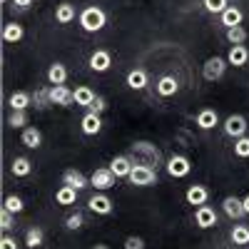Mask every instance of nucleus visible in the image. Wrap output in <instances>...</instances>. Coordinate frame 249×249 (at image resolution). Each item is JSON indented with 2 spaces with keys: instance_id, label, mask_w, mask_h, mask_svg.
I'll use <instances>...</instances> for the list:
<instances>
[{
  "instance_id": "1",
  "label": "nucleus",
  "mask_w": 249,
  "mask_h": 249,
  "mask_svg": "<svg viewBox=\"0 0 249 249\" xmlns=\"http://www.w3.org/2000/svg\"><path fill=\"white\" fill-rule=\"evenodd\" d=\"M105 23H107V15H105V10L97 8V5H88L85 10L80 13V25H82V30H88V33L102 30Z\"/></svg>"
},
{
  "instance_id": "2",
  "label": "nucleus",
  "mask_w": 249,
  "mask_h": 249,
  "mask_svg": "<svg viewBox=\"0 0 249 249\" xmlns=\"http://www.w3.org/2000/svg\"><path fill=\"white\" fill-rule=\"evenodd\" d=\"M130 182L135 187H152L157 184V170L150 167V164H135L130 172Z\"/></svg>"
},
{
  "instance_id": "3",
  "label": "nucleus",
  "mask_w": 249,
  "mask_h": 249,
  "mask_svg": "<svg viewBox=\"0 0 249 249\" xmlns=\"http://www.w3.org/2000/svg\"><path fill=\"white\" fill-rule=\"evenodd\" d=\"M167 175L170 177H175V179H179V177H187L192 172V164H190V160H187L184 155H172L170 160H167Z\"/></svg>"
},
{
  "instance_id": "4",
  "label": "nucleus",
  "mask_w": 249,
  "mask_h": 249,
  "mask_svg": "<svg viewBox=\"0 0 249 249\" xmlns=\"http://www.w3.org/2000/svg\"><path fill=\"white\" fill-rule=\"evenodd\" d=\"M247 120L242 117V115H230L224 120V135L227 137H234V140H239V137H244L247 135Z\"/></svg>"
},
{
  "instance_id": "5",
  "label": "nucleus",
  "mask_w": 249,
  "mask_h": 249,
  "mask_svg": "<svg viewBox=\"0 0 249 249\" xmlns=\"http://www.w3.org/2000/svg\"><path fill=\"white\" fill-rule=\"evenodd\" d=\"M224 70H227V60L224 57H210L204 62V68H202V75H204V80L214 82V80H219L224 75Z\"/></svg>"
},
{
  "instance_id": "6",
  "label": "nucleus",
  "mask_w": 249,
  "mask_h": 249,
  "mask_svg": "<svg viewBox=\"0 0 249 249\" xmlns=\"http://www.w3.org/2000/svg\"><path fill=\"white\" fill-rule=\"evenodd\" d=\"M88 207H90V212H95V214H102V217H107V214H112V210H115V204H112V199L107 197V195H92L90 199H88Z\"/></svg>"
},
{
  "instance_id": "7",
  "label": "nucleus",
  "mask_w": 249,
  "mask_h": 249,
  "mask_svg": "<svg viewBox=\"0 0 249 249\" xmlns=\"http://www.w3.org/2000/svg\"><path fill=\"white\" fill-rule=\"evenodd\" d=\"M115 179H117V177L110 172V167H102V170H95V172H92L90 184L95 187V190L105 192V190H110V187H115Z\"/></svg>"
},
{
  "instance_id": "8",
  "label": "nucleus",
  "mask_w": 249,
  "mask_h": 249,
  "mask_svg": "<svg viewBox=\"0 0 249 249\" xmlns=\"http://www.w3.org/2000/svg\"><path fill=\"white\" fill-rule=\"evenodd\" d=\"M195 222H197L199 230H210V227L217 224V212L212 210V207L202 204V207H197V212H195Z\"/></svg>"
},
{
  "instance_id": "9",
  "label": "nucleus",
  "mask_w": 249,
  "mask_h": 249,
  "mask_svg": "<svg viewBox=\"0 0 249 249\" xmlns=\"http://www.w3.org/2000/svg\"><path fill=\"white\" fill-rule=\"evenodd\" d=\"M222 210H224V214L230 217V219H242L247 212H244V202L239 199V197H224V202H222Z\"/></svg>"
},
{
  "instance_id": "10",
  "label": "nucleus",
  "mask_w": 249,
  "mask_h": 249,
  "mask_svg": "<svg viewBox=\"0 0 249 249\" xmlns=\"http://www.w3.org/2000/svg\"><path fill=\"white\" fill-rule=\"evenodd\" d=\"M132 167H135V162H132V160H130L127 155L112 157V162H110V172H112L115 177H130Z\"/></svg>"
},
{
  "instance_id": "11",
  "label": "nucleus",
  "mask_w": 249,
  "mask_h": 249,
  "mask_svg": "<svg viewBox=\"0 0 249 249\" xmlns=\"http://www.w3.org/2000/svg\"><path fill=\"white\" fill-rule=\"evenodd\" d=\"M184 199H187V204L202 207V204H207V199H210V190H207L204 184H192L190 190L184 192Z\"/></svg>"
},
{
  "instance_id": "12",
  "label": "nucleus",
  "mask_w": 249,
  "mask_h": 249,
  "mask_svg": "<svg viewBox=\"0 0 249 249\" xmlns=\"http://www.w3.org/2000/svg\"><path fill=\"white\" fill-rule=\"evenodd\" d=\"M50 102L53 105H60V107H68L70 102H75L72 90H68L65 85H53L50 88Z\"/></svg>"
},
{
  "instance_id": "13",
  "label": "nucleus",
  "mask_w": 249,
  "mask_h": 249,
  "mask_svg": "<svg viewBox=\"0 0 249 249\" xmlns=\"http://www.w3.org/2000/svg\"><path fill=\"white\" fill-rule=\"evenodd\" d=\"M110 65H112V55H110L107 50H95V53L90 55V68H92L95 72H107Z\"/></svg>"
},
{
  "instance_id": "14",
  "label": "nucleus",
  "mask_w": 249,
  "mask_h": 249,
  "mask_svg": "<svg viewBox=\"0 0 249 249\" xmlns=\"http://www.w3.org/2000/svg\"><path fill=\"white\" fill-rule=\"evenodd\" d=\"M157 92L162 95V97H172V95H177V90H179V80L175 77V75H162L160 80H157Z\"/></svg>"
},
{
  "instance_id": "15",
  "label": "nucleus",
  "mask_w": 249,
  "mask_h": 249,
  "mask_svg": "<svg viewBox=\"0 0 249 249\" xmlns=\"http://www.w3.org/2000/svg\"><path fill=\"white\" fill-rule=\"evenodd\" d=\"M132 155H142L144 160H147L150 167H152V164L157 167V162H160V152L152 147L150 142H135V144H132Z\"/></svg>"
},
{
  "instance_id": "16",
  "label": "nucleus",
  "mask_w": 249,
  "mask_h": 249,
  "mask_svg": "<svg viewBox=\"0 0 249 249\" xmlns=\"http://www.w3.org/2000/svg\"><path fill=\"white\" fill-rule=\"evenodd\" d=\"M62 184H70V187H75V190L80 192V190H85V187L90 184V179L85 177V175H82L80 170H65V172H62Z\"/></svg>"
},
{
  "instance_id": "17",
  "label": "nucleus",
  "mask_w": 249,
  "mask_h": 249,
  "mask_svg": "<svg viewBox=\"0 0 249 249\" xmlns=\"http://www.w3.org/2000/svg\"><path fill=\"white\" fill-rule=\"evenodd\" d=\"M247 60H249V50L244 45H232L230 53H227V62L234 65V68H244Z\"/></svg>"
},
{
  "instance_id": "18",
  "label": "nucleus",
  "mask_w": 249,
  "mask_h": 249,
  "mask_svg": "<svg viewBox=\"0 0 249 249\" xmlns=\"http://www.w3.org/2000/svg\"><path fill=\"white\" fill-rule=\"evenodd\" d=\"M80 127H82V132H85L88 137H92V135H100V130H102V120H100V115H95V112H88L85 117H82Z\"/></svg>"
},
{
  "instance_id": "19",
  "label": "nucleus",
  "mask_w": 249,
  "mask_h": 249,
  "mask_svg": "<svg viewBox=\"0 0 249 249\" xmlns=\"http://www.w3.org/2000/svg\"><path fill=\"white\" fill-rule=\"evenodd\" d=\"M20 142H23L28 150H37L40 144H43V132H40L37 127H23V137H20Z\"/></svg>"
},
{
  "instance_id": "20",
  "label": "nucleus",
  "mask_w": 249,
  "mask_h": 249,
  "mask_svg": "<svg viewBox=\"0 0 249 249\" xmlns=\"http://www.w3.org/2000/svg\"><path fill=\"white\" fill-rule=\"evenodd\" d=\"M222 25L227 28V30H230V28H237V25H242V20H244V13L239 10V8H234V5H230V8H227L222 15Z\"/></svg>"
},
{
  "instance_id": "21",
  "label": "nucleus",
  "mask_w": 249,
  "mask_h": 249,
  "mask_svg": "<svg viewBox=\"0 0 249 249\" xmlns=\"http://www.w3.org/2000/svg\"><path fill=\"white\" fill-rule=\"evenodd\" d=\"M48 80H50V85H65L68 68L62 65V62H53V65L48 68Z\"/></svg>"
},
{
  "instance_id": "22",
  "label": "nucleus",
  "mask_w": 249,
  "mask_h": 249,
  "mask_svg": "<svg viewBox=\"0 0 249 249\" xmlns=\"http://www.w3.org/2000/svg\"><path fill=\"white\" fill-rule=\"evenodd\" d=\"M23 35H25L23 25H18V23H5V25H3V40H5V43H10V45L20 43V40H23Z\"/></svg>"
},
{
  "instance_id": "23",
  "label": "nucleus",
  "mask_w": 249,
  "mask_h": 249,
  "mask_svg": "<svg viewBox=\"0 0 249 249\" xmlns=\"http://www.w3.org/2000/svg\"><path fill=\"white\" fill-rule=\"evenodd\" d=\"M10 172H13V177H28L33 172V162L28 157H15L10 162Z\"/></svg>"
},
{
  "instance_id": "24",
  "label": "nucleus",
  "mask_w": 249,
  "mask_h": 249,
  "mask_svg": "<svg viewBox=\"0 0 249 249\" xmlns=\"http://www.w3.org/2000/svg\"><path fill=\"white\" fill-rule=\"evenodd\" d=\"M55 20H57L60 25L72 23V20H75V5H70V3H60V5L55 8Z\"/></svg>"
},
{
  "instance_id": "25",
  "label": "nucleus",
  "mask_w": 249,
  "mask_h": 249,
  "mask_svg": "<svg viewBox=\"0 0 249 249\" xmlns=\"http://www.w3.org/2000/svg\"><path fill=\"white\" fill-rule=\"evenodd\" d=\"M55 202L57 204H75L77 202V190L70 184H62L60 190L55 192Z\"/></svg>"
},
{
  "instance_id": "26",
  "label": "nucleus",
  "mask_w": 249,
  "mask_h": 249,
  "mask_svg": "<svg viewBox=\"0 0 249 249\" xmlns=\"http://www.w3.org/2000/svg\"><path fill=\"white\" fill-rule=\"evenodd\" d=\"M72 97H75V105H80V107H90V105H92V100H95L97 95H95L90 88L82 85V88L72 90Z\"/></svg>"
},
{
  "instance_id": "27",
  "label": "nucleus",
  "mask_w": 249,
  "mask_h": 249,
  "mask_svg": "<svg viewBox=\"0 0 249 249\" xmlns=\"http://www.w3.org/2000/svg\"><path fill=\"white\" fill-rule=\"evenodd\" d=\"M197 124H199L202 130H212V127H217V124H219V117H217L214 110L207 107V110H202V112L197 115Z\"/></svg>"
},
{
  "instance_id": "28",
  "label": "nucleus",
  "mask_w": 249,
  "mask_h": 249,
  "mask_svg": "<svg viewBox=\"0 0 249 249\" xmlns=\"http://www.w3.org/2000/svg\"><path fill=\"white\" fill-rule=\"evenodd\" d=\"M43 242H45V232L40 230V227H30L25 232V247L37 249V247H43Z\"/></svg>"
},
{
  "instance_id": "29",
  "label": "nucleus",
  "mask_w": 249,
  "mask_h": 249,
  "mask_svg": "<svg viewBox=\"0 0 249 249\" xmlns=\"http://www.w3.org/2000/svg\"><path fill=\"white\" fill-rule=\"evenodd\" d=\"M127 85H130L132 90H142L144 85H147V72H144L142 68L130 70V72H127Z\"/></svg>"
},
{
  "instance_id": "30",
  "label": "nucleus",
  "mask_w": 249,
  "mask_h": 249,
  "mask_svg": "<svg viewBox=\"0 0 249 249\" xmlns=\"http://www.w3.org/2000/svg\"><path fill=\"white\" fill-rule=\"evenodd\" d=\"M33 102V95H28V92H23V90H18V92H13L10 95V100H8V105L13 107V110H25L28 105Z\"/></svg>"
},
{
  "instance_id": "31",
  "label": "nucleus",
  "mask_w": 249,
  "mask_h": 249,
  "mask_svg": "<svg viewBox=\"0 0 249 249\" xmlns=\"http://www.w3.org/2000/svg\"><path fill=\"white\" fill-rule=\"evenodd\" d=\"M230 239H232V244H239V247L249 244V227L247 224H234Z\"/></svg>"
},
{
  "instance_id": "32",
  "label": "nucleus",
  "mask_w": 249,
  "mask_h": 249,
  "mask_svg": "<svg viewBox=\"0 0 249 249\" xmlns=\"http://www.w3.org/2000/svg\"><path fill=\"white\" fill-rule=\"evenodd\" d=\"M3 210H8V212H13V214H20L25 210V204H23V199H20L18 195H10V197H5V202H3Z\"/></svg>"
},
{
  "instance_id": "33",
  "label": "nucleus",
  "mask_w": 249,
  "mask_h": 249,
  "mask_svg": "<svg viewBox=\"0 0 249 249\" xmlns=\"http://www.w3.org/2000/svg\"><path fill=\"white\" fill-rule=\"evenodd\" d=\"M33 102H35L37 110H43V107L53 105V102H50V88H40V90L33 95Z\"/></svg>"
},
{
  "instance_id": "34",
  "label": "nucleus",
  "mask_w": 249,
  "mask_h": 249,
  "mask_svg": "<svg viewBox=\"0 0 249 249\" xmlns=\"http://www.w3.org/2000/svg\"><path fill=\"white\" fill-rule=\"evenodd\" d=\"M227 40H230L232 45H244V40H247V30H244L242 25L230 28V30H227Z\"/></svg>"
},
{
  "instance_id": "35",
  "label": "nucleus",
  "mask_w": 249,
  "mask_h": 249,
  "mask_svg": "<svg viewBox=\"0 0 249 249\" xmlns=\"http://www.w3.org/2000/svg\"><path fill=\"white\" fill-rule=\"evenodd\" d=\"M8 124H10L13 130L25 127V124H28V115H25V110H13V115L8 117Z\"/></svg>"
},
{
  "instance_id": "36",
  "label": "nucleus",
  "mask_w": 249,
  "mask_h": 249,
  "mask_svg": "<svg viewBox=\"0 0 249 249\" xmlns=\"http://www.w3.org/2000/svg\"><path fill=\"white\" fill-rule=\"evenodd\" d=\"M202 5H204V10L207 13H217V15H222L227 8V0H202Z\"/></svg>"
},
{
  "instance_id": "37",
  "label": "nucleus",
  "mask_w": 249,
  "mask_h": 249,
  "mask_svg": "<svg viewBox=\"0 0 249 249\" xmlns=\"http://www.w3.org/2000/svg\"><path fill=\"white\" fill-rule=\"evenodd\" d=\"M234 155L242 157V160L249 157V137H247V135L239 137V140H234Z\"/></svg>"
},
{
  "instance_id": "38",
  "label": "nucleus",
  "mask_w": 249,
  "mask_h": 249,
  "mask_svg": "<svg viewBox=\"0 0 249 249\" xmlns=\"http://www.w3.org/2000/svg\"><path fill=\"white\" fill-rule=\"evenodd\" d=\"M65 227H68V230H80V227H82V214H80V212L70 214V217L65 219Z\"/></svg>"
},
{
  "instance_id": "39",
  "label": "nucleus",
  "mask_w": 249,
  "mask_h": 249,
  "mask_svg": "<svg viewBox=\"0 0 249 249\" xmlns=\"http://www.w3.org/2000/svg\"><path fill=\"white\" fill-rule=\"evenodd\" d=\"M105 107H107V105H105V100H102V97L97 95V97L92 100V105L88 107V112H95V115H100V112H105Z\"/></svg>"
},
{
  "instance_id": "40",
  "label": "nucleus",
  "mask_w": 249,
  "mask_h": 249,
  "mask_svg": "<svg viewBox=\"0 0 249 249\" xmlns=\"http://www.w3.org/2000/svg\"><path fill=\"white\" fill-rule=\"evenodd\" d=\"M0 227H3V232L10 230V227H13V212H8V210L0 212Z\"/></svg>"
},
{
  "instance_id": "41",
  "label": "nucleus",
  "mask_w": 249,
  "mask_h": 249,
  "mask_svg": "<svg viewBox=\"0 0 249 249\" xmlns=\"http://www.w3.org/2000/svg\"><path fill=\"white\" fill-rule=\"evenodd\" d=\"M124 249H144V239L142 237H127L124 239Z\"/></svg>"
},
{
  "instance_id": "42",
  "label": "nucleus",
  "mask_w": 249,
  "mask_h": 249,
  "mask_svg": "<svg viewBox=\"0 0 249 249\" xmlns=\"http://www.w3.org/2000/svg\"><path fill=\"white\" fill-rule=\"evenodd\" d=\"M0 249H18V242L13 239V237H3V239H0Z\"/></svg>"
},
{
  "instance_id": "43",
  "label": "nucleus",
  "mask_w": 249,
  "mask_h": 249,
  "mask_svg": "<svg viewBox=\"0 0 249 249\" xmlns=\"http://www.w3.org/2000/svg\"><path fill=\"white\" fill-rule=\"evenodd\" d=\"M13 5H18V8H23V10H25V8L33 5V0H13Z\"/></svg>"
},
{
  "instance_id": "44",
  "label": "nucleus",
  "mask_w": 249,
  "mask_h": 249,
  "mask_svg": "<svg viewBox=\"0 0 249 249\" xmlns=\"http://www.w3.org/2000/svg\"><path fill=\"white\" fill-rule=\"evenodd\" d=\"M242 202H244V212H247V214H249V195H247V197H244V199H242Z\"/></svg>"
},
{
  "instance_id": "45",
  "label": "nucleus",
  "mask_w": 249,
  "mask_h": 249,
  "mask_svg": "<svg viewBox=\"0 0 249 249\" xmlns=\"http://www.w3.org/2000/svg\"><path fill=\"white\" fill-rule=\"evenodd\" d=\"M92 249H110V247H107V244H95Z\"/></svg>"
},
{
  "instance_id": "46",
  "label": "nucleus",
  "mask_w": 249,
  "mask_h": 249,
  "mask_svg": "<svg viewBox=\"0 0 249 249\" xmlns=\"http://www.w3.org/2000/svg\"><path fill=\"white\" fill-rule=\"evenodd\" d=\"M3 3H8V0H3Z\"/></svg>"
}]
</instances>
